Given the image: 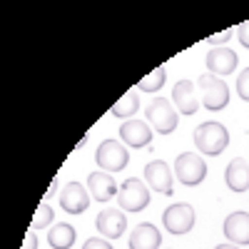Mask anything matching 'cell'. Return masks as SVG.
<instances>
[{"mask_svg": "<svg viewBox=\"0 0 249 249\" xmlns=\"http://www.w3.org/2000/svg\"><path fill=\"white\" fill-rule=\"evenodd\" d=\"M192 137H195L197 150L210 157H219L227 150V144H230V132H227L222 122H202Z\"/></svg>", "mask_w": 249, "mask_h": 249, "instance_id": "cell-1", "label": "cell"}, {"mask_svg": "<svg viewBox=\"0 0 249 249\" xmlns=\"http://www.w3.org/2000/svg\"><path fill=\"white\" fill-rule=\"evenodd\" d=\"M97 232L102 234V239H120L127 230V217L122 214V210H102L95 219Z\"/></svg>", "mask_w": 249, "mask_h": 249, "instance_id": "cell-10", "label": "cell"}, {"mask_svg": "<svg viewBox=\"0 0 249 249\" xmlns=\"http://www.w3.org/2000/svg\"><path fill=\"white\" fill-rule=\"evenodd\" d=\"M147 124L155 127L157 135H172L179 124V115H177V107L167 97H155L150 105H147Z\"/></svg>", "mask_w": 249, "mask_h": 249, "instance_id": "cell-2", "label": "cell"}, {"mask_svg": "<svg viewBox=\"0 0 249 249\" xmlns=\"http://www.w3.org/2000/svg\"><path fill=\"white\" fill-rule=\"evenodd\" d=\"M127 244H130V249H160L162 234H160V230H157L155 224L142 222V224H137L135 230H132Z\"/></svg>", "mask_w": 249, "mask_h": 249, "instance_id": "cell-17", "label": "cell"}, {"mask_svg": "<svg viewBox=\"0 0 249 249\" xmlns=\"http://www.w3.org/2000/svg\"><path fill=\"white\" fill-rule=\"evenodd\" d=\"M90 197L92 195L80 182H68L60 192V207L68 214H82V212H88V207H90Z\"/></svg>", "mask_w": 249, "mask_h": 249, "instance_id": "cell-9", "label": "cell"}, {"mask_svg": "<svg viewBox=\"0 0 249 249\" xmlns=\"http://www.w3.org/2000/svg\"><path fill=\"white\" fill-rule=\"evenodd\" d=\"M82 249H115L110 244V239H102V237H90L85 244H82Z\"/></svg>", "mask_w": 249, "mask_h": 249, "instance_id": "cell-24", "label": "cell"}, {"mask_svg": "<svg viewBox=\"0 0 249 249\" xmlns=\"http://www.w3.org/2000/svg\"><path fill=\"white\" fill-rule=\"evenodd\" d=\"M144 182L150 190H155L157 195L170 197L172 195V170L164 160H152L144 164Z\"/></svg>", "mask_w": 249, "mask_h": 249, "instance_id": "cell-8", "label": "cell"}, {"mask_svg": "<svg viewBox=\"0 0 249 249\" xmlns=\"http://www.w3.org/2000/svg\"><path fill=\"white\" fill-rule=\"evenodd\" d=\"M88 192L95 197V202H110L117 192H120V187L115 184L112 175L107 172H92L88 175Z\"/></svg>", "mask_w": 249, "mask_h": 249, "instance_id": "cell-14", "label": "cell"}, {"mask_svg": "<svg viewBox=\"0 0 249 249\" xmlns=\"http://www.w3.org/2000/svg\"><path fill=\"white\" fill-rule=\"evenodd\" d=\"M207 70H210V75L214 77H222V75H232L239 65V55L230 48H214L207 53Z\"/></svg>", "mask_w": 249, "mask_h": 249, "instance_id": "cell-11", "label": "cell"}, {"mask_svg": "<svg viewBox=\"0 0 249 249\" xmlns=\"http://www.w3.org/2000/svg\"><path fill=\"white\" fill-rule=\"evenodd\" d=\"M214 249H239L237 244H219V247H214Z\"/></svg>", "mask_w": 249, "mask_h": 249, "instance_id": "cell-27", "label": "cell"}, {"mask_svg": "<svg viewBox=\"0 0 249 249\" xmlns=\"http://www.w3.org/2000/svg\"><path fill=\"white\" fill-rule=\"evenodd\" d=\"M197 88L202 95V105L210 110V112H219L230 105V88L222 77L214 75H202L197 80Z\"/></svg>", "mask_w": 249, "mask_h": 249, "instance_id": "cell-3", "label": "cell"}, {"mask_svg": "<svg viewBox=\"0 0 249 249\" xmlns=\"http://www.w3.org/2000/svg\"><path fill=\"white\" fill-rule=\"evenodd\" d=\"M23 249H37V234H25V244H23Z\"/></svg>", "mask_w": 249, "mask_h": 249, "instance_id": "cell-26", "label": "cell"}, {"mask_svg": "<svg viewBox=\"0 0 249 249\" xmlns=\"http://www.w3.org/2000/svg\"><path fill=\"white\" fill-rule=\"evenodd\" d=\"M95 160L102 172H122L130 162V155L124 150V144H120L117 140H102L95 152Z\"/></svg>", "mask_w": 249, "mask_h": 249, "instance_id": "cell-7", "label": "cell"}, {"mask_svg": "<svg viewBox=\"0 0 249 249\" xmlns=\"http://www.w3.org/2000/svg\"><path fill=\"white\" fill-rule=\"evenodd\" d=\"M162 222H164V230L175 237H182L187 234L195 227L197 222V214H195V207L187 204V202H177V204H170L162 214Z\"/></svg>", "mask_w": 249, "mask_h": 249, "instance_id": "cell-5", "label": "cell"}, {"mask_svg": "<svg viewBox=\"0 0 249 249\" xmlns=\"http://www.w3.org/2000/svg\"><path fill=\"white\" fill-rule=\"evenodd\" d=\"M137 110H140V95L135 92V90H130L127 95H122L115 105H112V110H110V115H115V117H132V115H137Z\"/></svg>", "mask_w": 249, "mask_h": 249, "instance_id": "cell-19", "label": "cell"}, {"mask_svg": "<svg viewBox=\"0 0 249 249\" xmlns=\"http://www.w3.org/2000/svg\"><path fill=\"white\" fill-rule=\"evenodd\" d=\"M120 137H122L124 144L140 150V147H147L152 142V127L142 120H127V122H122V127H120Z\"/></svg>", "mask_w": 249, "mask_h": 249, "instance_id": "cell-13", "label": "cell"}, {"mask_svg": "<svg viewBox=\"0 0 249 249\" xmlns=\"http://www.w3.org/2000/svg\"><path fill=\"white\" fill-rule=\"evenodd\" d=\"M75 239H77V230L68 222H57L48 234V244L53 249H70L75 244Z\"/></svg>", "mask_w": 249, "mask_h": 249, "instance_id": "cell-18", "label": "cell"}, {"mask_svg": "<svg viewBox=\"0 0 249 249\" xmlns=\"http://www.w3.org/2000/svg\"><path fill=\"white\" fill-rule=\"evenodd\" d=\"M175 177L182 184H187V187L202 184L204 177H207V162L199 155H195V152H182L175 160Z\"/></svg>", "mask_w": 249, "mask_h": 249, "instance_id": "cell-6", "label": "cell"}, {"mask_svg": "<svg viewBox=\"0 0 249 249\" xmlns=\"http://www.w3.org/2000/svg\"><path fill=\"white\" fill-rule=\"evenodd\" d=\"M172 100H175V107L179 115H197L199 110V95L195 90L192 80H179L172 90Z\"/></svg>", "mask_w": 249, "mask_h": 249, "instance_id": "cell-12", "label": "cell"}, {"mask_svg": "<svg viewBox=\"0 0 249 249\" xmlns=\"http://www.w3.org/2000/svg\"><path fill=\"white\" fill-rule=\"evenodd\" d=\"M237 95H239L244 102H249V68L242 70L239 77H237Z\"/></svg>", "mask_w": 249, "mask_h": 249, "instance_id": "cell-22", "label": "cell"}, {"mask_svg": "<svg viewBox=\"0 0 249 249\" xmlns=\"http://www.w3.org/2000/svg\"><path fill=\"white\" fill-rule=\"evenodd\" d=\"M224 182L237 195L239 192H247L249 190V162L242 160V157L232 160L230 164H227V170H224Z\"/></svg>", "mask_w": 249, "mask_h": 249, "instance_id": "cell-16", "label": "cell"}, {"mask_svg": "<svg viewBox=\"0 0 249 249\" xmlns=\"http://www.w3.org/2000/svg\"><path fill=\"white\" fill-rule=\"evenodd\" d=\"M53 217H55V214H53V207H50L48 202H40L37 210H35V217H33V224H30V227H33V230H45V227L53 222Z\"/></svg>", "mask_w": 249, "mask_h": 249, "instance_id": "cell-21", "label": "cell"}, {"mask_svg": "<svg viewBox=\"0 0 249 249\" xmlns=\"http://www.w3.org/2000/svg\"><path fill=\"white\" fill-rule=\"evenodd\" d=\"M164 80H167V68L160 65V68H155L147 77H142V80L137 82V90H140V92H157V90L164 85Z\"/></svg>", "mask_w": 249, "mask_h": 249, "instance_id": "cell-20", "label": "cell"}, {"mask_svg": "<svg viewBox=\"0 0 249 249\" xmlns=\"http://www.w3.org/2000/svg\"><path fill=\"white\" fill-rule=\"evenodd\" d=\"M224 237L230 244H249V214L247 212H232L224 219Z\"/></svg>", "mask_w": 249, "mask_h": 249, "instance_id": "cell-15", "label": "cell"}, {"mask_svg": "<svg viewBox=\"0 0 249 249\" xmlns=\"http://www.w3.org/2000/svg\"><path fill=\"white\" fill-rule=\"evenodd\" d=\"M237 37H239V43L244 48H249V20H244V23L237 28Z\"/></svg>", "mask_w": 249, "mask_h": 249, "instance_id": "cell-25", "label": "cell"}, {"mask_svg": "<svg viewBox=\"0 0 249 249\" xmlns=\"http://www.w3.org/2000/svg\"><path fill=\"white\" fill-rule=\"evenodd\" d=\"M117 202H120V210H124V212H142L150 204V187L135 177L124 179L120 184Z\"/></svg>", "mask_w": 249, "mask_h": 249, "instance_id": "cell-4", "label": "cell"}, {"mask_svg": "<svg viewBox=\"0 0 249 249\" xmlns=\"http://www.w3.org/2000/svg\"><path fill=\"white\" fill-rule=\"evenodd\" d=\"M232 35H234V30H232V28H227V30H222V33L212 35V37H207V45H214V48H217V45H224Z\"/></svg>", "mask_w": 249, "mask_h": 249, "instance_id": "cell-23", "label": "cell"}]
</instances>
